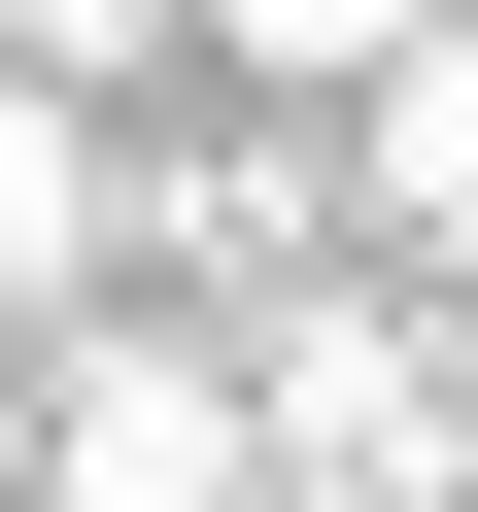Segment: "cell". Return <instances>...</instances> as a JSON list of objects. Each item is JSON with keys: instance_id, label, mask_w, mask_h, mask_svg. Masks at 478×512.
Returning a JSON list of instances; mask_svg holds the SVG:
<instances>
[{"instance_id": "5b68a950", "label": "cell", "mask_w": 478, "mask_h": 512, "mask_svg": "<svg viewBox=\"0 0 478 512\" xmlns=\"http://www.w3.org/2000/svg\"><path fill=\"white\" fill-rule=\"evenodd\" d=\"M205 35H239V69H274V103H342L376 35H444V0H205Z\"/></svg>"}, {"instance_id": "6da1fadb", "label": "cell", "mask_w": 478, "mask_h": 512, "mask_svg": "<svg viewBox=\"0 0 478 512\" xmlns=\"http://www.w3.org/2000/svg\"><path fill=\"white\" fill-rule=\"evenodd\" d=\"M239 444H274V512H478V376L410 274H239Z\"/></svg>"}, {"instance_id": "8992f818", "label": "cell", "mask_w": 478, "mask_h": 512, "mask_svg": "<svg viewBox=\"0 0 478 512\" xmlns=\"http://www.w3.org/2000/svg\"><path fill=\"white\" fill-rule=\"evenodd\" d=\"M0 512H35V478H0Z\"/></svg>"}, {"instance_id": "277c9868", "label": "cell", "mask_w": 478, "mask_h": 512, "mask_svg": "<svg viewBox=\"0 0 478 512\" xmlns=\"http://www.w3.org/2000/svg\"><path fill=\"white\" fill-rule=\"evenodd\" d=\"M103 239H137L103 103H69V69H0V342H35V308H103Z\"/></svg>"}, {"instance_id": "3957f363", "label": "cell", "mask_w": 478, "mask_h": 512, "mask_svg": "<svg viewBox=\"0 0 478 512\" xmlns=\"http://www.w3.org/2000/svg\"><path fill=\"white\" fill-rule=\"evenodd\" d=\"M342 205L410 239V274H478V0H444V35H376V69H342Z\"/></svg>"}, {"instance_id": "7a4b0ae2", "label": "cell", "mask_w": 478, "mask_h": 512, "mask_svg": "<svg viewBox=\"0 0 478 512\" xmlns=\"http://www.w3.org/2000/svg\"><path fill=\"white\" fill-rule=\"evenodd\" d=\"M35 512H274L205 308H35Z\"/></svg>"}]
</instances>
